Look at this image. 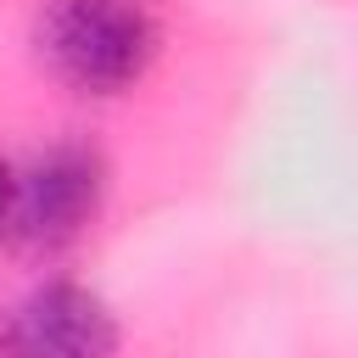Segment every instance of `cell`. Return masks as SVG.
<instances>
[{
  "label": "cell",
  "mask_w": 358,
  "mask_h": 358,
  "mask_svg": "<svg viewBox=\"0 0 358 358\" xmlns=\"http://www.w3.org/2000/svg\"><path fill=\"white\" fill-rule=\"evenodd\" d=\"M39 56L78 95H117L151 67L157 22L140 0H50L39 17Z\"/></svg>",
  "instance_id": "6da1fadb"
},
{
  "label": "cell",
  "mask_w": 358,
  "mask_h": 358,
  "mask_svg": "<svg viewBox=\"0 0 358 358\" xmlns=\"http://www.w3.org/2000/svg\"><path fill=\"white\" fill-rule=\"evenodd\" d=\"M106 196V168L90 145H50L22 173H11V218L6 235L22 246H67L90 229Z\"/></svg>",
  "instance_id": "7a4b0ae2"
},
{
  "label": "cell",
  "mask_w": 358,
  "mask_h": 358,
  "mask_svg": "<svg viewBox=\"0 0 358 358\" xmlns=\"http://www.w3.org/2000/svg\"><path fill=\"white\" fill-rule=\"evenodd\" d=\"M112 352H117L112 308L73 280L28 291L0 324V358H112Z\"/></svg>",
  "instance_id": "3957f363"
},
{
  "label": "cell",
  "mask_w": 358,
  "mask_h": 358,
  "mask_svg": "<svg viewBox=\"0 0 358 358\" xmlns=\"http://www.w3.org/2000/svg\"><path fill=\"white\" fill-rule=\"evenodd\" d=\"M6 218H11V168L0 162V235H6Z\"/></svg>",
  "instance_id": "277c9868"
}]
</instances>
